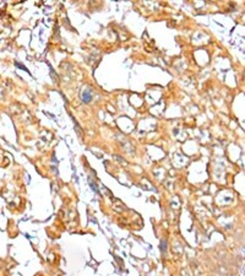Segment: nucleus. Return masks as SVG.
<instances>
[{
	"label": "nucleus",
	"mask_w": 245,
	"mask_h": 276,
	"mask_svg": "<svg viewBox=\"0 0 245 276\" xmlns=\"http://www.w3.org/2000/svg\"><path fill=\"white\" fill-rule=\"evenodd\" d=\"M81 97H82V101H83L85 103H88L89 101L92 99V93H91V91H89V90H83Z\"/></svg>",
	"instance_id": "f257e3e1"
}]
</instances>
